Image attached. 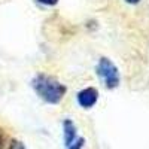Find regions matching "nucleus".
I'll return each instance as SVG.
<instances>
[{
    "label": "nucleus",
    "instance_id": "f257e3e1",
    "mask_svg": "<svg viewBox=\"0 0 149 149\" xmlns=\"http://www.w3.org/2000/svg\"><path fill=\"white\" fill-rule=\"evenodd\" d=\"M31 86L36 94L48 104H58L67 93L64 84L54 79L52 76H46L43 73L37 74L31 79Z\"/></svg>",
    "mask_w": 149,
    "mask_h": 149
},
{
    "label": "nucleus",
    "instance_id": "f03ea898",
    "mask_svg": "<svg viewBox=\"0 0 149 149\" xmlns=\"http://www.w3.org/2000/svg\"><path fill=\"white\" fill-rule=\"evenodd\" d=\"M97 73L106 85L107 90H115L119 85V72L116 66L106 57H102L97 64Z\"/></svg>",
    "mask_w": 149,
    "mask_h": 149
},
{
    "label": "nucleus",
    "instance_id": "7ed1b4c3",
    "mask_svg": "<svg viewBox=\"0 0 149 149\" xmlns=\"http://www.w3.org/2000/svg\"><path fill=\"white\" fill-rule=\"evenodd\" d=\"M98 100V91L93 86L84 88L78 93V103L84 109H91Z\"/></svg>",
    "mask_w": 149,
    "mask_h": 149
},
{
    "label": "nucleus",
    "instance_id": "20e7f679",
    "mask_svg": "<svg viewBox=\"0 0 149 149\" xmlns=\"http://www.w3.org/2000/svg\"><path fill=\"white\" fill-rule=\"evenodd\" d=\"M63 130H64V145L66 148H69L74 140H76V125L72 119H64L63 121Z\"/></svg>",
    "mask_w": 149,
    "mask_h": 149
},
{
    "label": "nucleus",
    "instance_id": "39448f33",
    "mask_svg": "<svg viewBox=\"0 0 149 149\" xmlns=\"http://www.w3.org/2000/svg\"><path fill=\"white\" fill-rule=\"evenodd\" d=\"M84 145H85V139H82V137H78L76 140H74L67 149H82L84 148Z\"/></svg>",
    "mask_w": 149,
    "mask_h": 149
},
{
    "label": "nucleus",
    "instance_id": "423d86ee",
    "mask_svg": "<svg viewBox=\"0 0 149 149\" xmlns=\"http://www.w3.org/2000/svg\"><path fill=\"white\" fill-rule=\"evenodd\" d=\"M9 149H27L26 146H24L22 142L17 140V139H12L10 143H9Z\"/></svg>",
    "mask_w": 149,
    "mask_h": 149
},
{
    "label": "nucleus",
    "instance_id": "0eeeda50",
    "mask_svg": "<svg viewBox=\"0 0 149 149\" xmlns=\"http://www.w3.org/2000/svg\"><path fill=\"white\" fill-rule=\"evenodd\" d=\"M37 2L42 5H46V6H55L58 3V0H37Z\"/></svg>",
    "mask_w": 149,
    "mask_h": 149
},
{
    "label": "nucleus",
    "instance_id": "6e6552de",
    "mask_svg": "<svg viewBox=\"0 0 149 149\" xmlns=\"http://www.w3.org/2000/svg\"><path fill=\"white\" fill-rule=\"evenodd\" d=\"M127 3H130V5H136V3H139L140 0H125Z\"/></svg>",
    "mask_w": 149,
    "mask_h": 149
},
{
    "label": "nucleus",
    "instance_id": "1a4fd4ad",
    "mask_svg": "<svg viewBox=\"0 0 149 149\" xmlns=\"http://www.w3.org/2000/svg\"><path fill=\"white\" fill-rule=\"evenodd\" d=\"M3 148V137H2V134H0V149Z\"/></svg>",
    "mask_w": 149,
    "mask_h": 149
}]
</instances>
